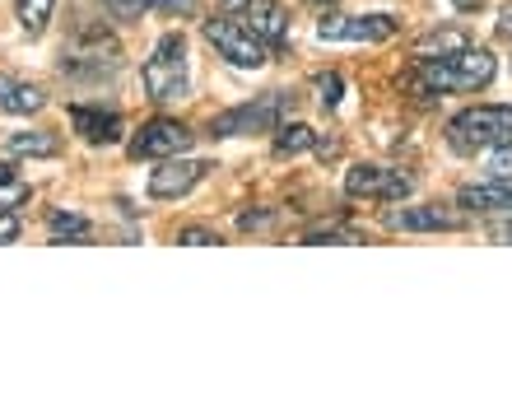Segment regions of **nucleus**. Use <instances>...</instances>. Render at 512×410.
I'll use <instances>...</instances> for the list:
<instances>
[{
    "instance_id": "obj_1",
    "label": "nucleus",
    "mask_w": 512,
    "mask_h": 410,
    "mask_svg": "<svg viewBox=\"0 0 512 410\" xmlns=\"http://www.w3.org/2000/svg\"><path fill=\"white\" fill-rule=\"evenodd\" d=\"M494 52L485 47H466L457 56H443V61H419L401 75V89L415 98H433V94H475V89H485L494 80Z\"/></svg>"
},
{
    "instance_id": "obj_2",
    "label": "nucleus",
    "mask_w": 512,
    "mask_h": 410,
    "mask_svg": "<svg viewBox=\"0 0 512 410\" xmlns=\"http://www.w3.org/2000/svg\"><path fill=\"white\" fill-rule=\"evenodd\" d=\"M117 66H122V47L108 28H80L61 47V75H75V80H103Z\"/></svg>"
},
{
    "instance_id": "obj_3",
    "label": "nucleus",
    "mask_w": 512,
    "mask_h": 410,
    "mask_svg": "<svg viewBox=\"0 0 512 410\" xmlns=\"http://www.w3.org/2000/svg\"><path fill=\"white\" fill-rule=\"evenodd\" d=\"M140 80H145V94L154 103H173V98L187 94V38L163 33L154 42V52H149L145 70H140Z\"/></svg>"
},
{
    "instance_id": "obj_4",
    "label": "nucleus",
    "mask_w": 512,
    "mask_h": 410,
    "mask_svg": "<svg viewBox=\"0 0 512 410\" xmlns=\"http://www.w3.org/2000/svg\"><path fill=\"white\" fill-rule=\"evenodd\" d=\"M294 112V94H284V89H270V94L252 98L243 108H229L219 112L215 122H210V136L229 140V136H256V131H275Z\"/></svg>"
},
{
    "instance_id": "obj_5",
    "label": "nucleus",
    "mask_w": 512,
    "mask_h": 410,
    "mask_svg": "<svg viewBox=\"0 0 512 410\" xmlns=\"http://www.w3.org/2000/svg\"><path fill=\"white\" fill-rule=\"evenodd\" d=\"M205 42L215 47L219 56H229L238 70H256V66H266V56L270 47L261 38H256V28L247 24V19H233V14H224V19H205L201 24Z\"/></svg>"
},
{
    "instance_id": "obj_6",
    "label": "nucleus",
    "mask_w": 512,
    "mask_h": 410,
    "mask_svg": "<svg viewBox=\"0 0 512 410\" xmlns=\"http://www.w3.org/2000/svg\"><path fill=\"white\" fill-rule=\"evenodd\" d=\"M508 136H512V108H466L447 122V140L461 154L489 150V145H499Z\"/></svg>"
},
{
    "instance_id": "obj_7",
    "label": "nucleus",
    "mask_w": 512,
    "mask_h": 410,
    "mask_svg": "<svg viewBox=\"0 0 512 410\" xmlns=\"http://www.w3.org/2000/svg\"><path fill=\"white\" fill-rule=\"evenodd\" d=\"M415 192V178L401 168H382V164H354L345 173V196H373V201H405Z\"/></svg>"
},
{
    "instance_id": "obj_8",
    "label": "nucleus",
    "mask_w": 512,
    "mask_h": 410,
    "mask_svg": "<svg viewBox=\"0 0 512 410\" xmlns=\"http://www.w3.org/2000/svg\"><path fill=\"white\" fill-rule=\"evenodd\" d=\"M396 33L391 14H326L317 24L322 42H387Z\"/></svg>"
},
{
    "instance_id": "obj_9",
    "label": "nucleus",
    "mask_w": 512,
    "mask_h": 410,
    "mask_svg": "<svg viewBox=\"0 0 512 410\" xmlns=\"http://www.w3.org/2000/svg\"><path fill=\"white\" fill-rule=\"evenodd\" d=\"M191 150V131L173 117H154L131 136V154L135 159H173V154Z\"/></svg>"
},
{
    "instance_id": "obj_10",
    "label": "nucleus",
    "mask_w": 512,
    "mask_h": 410,
    "mask_svg": "<svg viewBox=\"0 0 512 410\" xmlns=\"http://www.w3.org/2000/svg\"><path fill=\"white\" fill-rule=\"evenodd\" d=\"M205 159H163V168H154V178H149V196L154 201H177V196H187L196 182L205 178Z\"/></svg>"
},
{
    "instance_id": "obj_11",
    "label": "nucleus",
    "mask_w": 512,
    "mask_h": 410,
    "mask_svg": "<svg viewBox=\"0 0 512 410\" xmlns=\"http://www.w3.org/2000/svg\"><path fill=\"white\" fill-rule=\"evenodd\" d=\"M382 224L401 233H452L461 229V215H452L443 205H410V210H387Z\"/></svg>"
},
{
    "instance_id": "obj_12",
    "label": "nucleus",
    "mask_w": 512,
    "mask_h": 410,
    "mask_svg": "<svg viewBox=\"0 0 512 410\" xmlns=\"http://www.w3.org/2000/svg\"><path fill=\"white\" fill-rule=\"evenodd\" d=\"M247 24L256 28V38L266 42L270 52H280L284 38H289V14H284L280 0H252L247 5Z\"/></svg>"
},
{
    "instance_id": "obj_13",
    "label": "nucleus",
    "mask_w": 512,
    "mask_h": 410,
    "mask_svg": "<svg viewBox=\"0 0 512 410\" xmlns=\"http://www.w3.org/2000/svg\"><path fill=\"white\" fill-rule=\"evenodd\" d=\"M457 205L461 210H475V215H499V210H512V178H494V182L461 187Z\"/></svg>"
},
{
    "instance_id": "obj_14",
    "label": "nucleus",
    "mask_w": 512,
    "mask_h": 410,
    "mask_svg": "<svg viewBox=\"0 0 512 410\" xmlns=\"http://www.w3.org/2000/svg\"><path fill=\"white\" fill-rule=\"evenodd\" d=\"M70 126H75L89 145H117V140H122V117H117V112L70 108Z\"/></svg>"
},
{
    "instance_id": "obj_15",
    "label": "nucleus",
    "mask_w": 512,
    "mask_h": 410,
    "mask_svg": "<svg viewBox=\"0 0 512 410\" xmlns=\"http://www.w3.org/2000/svg\"><path fill=\"white\" fill-rule=\"evenodd\" d=\"M466 47H475L466 28H433V33H424V38L415 42V56L419 61H443V56H457V52H466Z\"/></svg>"
},
{
    "instance_id": "obj_16",
    "label": "nucleus",
    "mask_w": 512,
    "mask_h": 410,
    "mask_svg": "<svg viewBox=\"0 0 512 410\" xmlns=\"http://www.w3.org/2000/svg\"><path fill=\"white\" fill-rule=\"evenodd\" d=\"M0 108L14 112V117H28V112H42V108H47V94H42L38 84L0 80Z\"/></svg>"
},
{
    "instance_id": "obj_17",
    "label": "nucleus",
    "mask_w": 512,
    "mask_h": 410,
    "mask_svg": "<svg viewBox=\"0 0 512 410\" xmlns=\"http://www.w3.org/2000/svg\"><path fill=\"white\" fill-rule=\"evenodd\" d=\"M5 150L10 154H19V159H52L56 150H61V140L56 136H47V131H14L10 140H5Z\"/></svg>"
},
{
    "instance_id": "obj_18",
    "label": "nucleus",
    "mask_w": 512,
    "mask_h": 410,
    "mask_svg": "<svg viewBox=\"0 0 512 410\" xmlns=\"http://www.w3.org/2000/svg\"><path fill=\"white\" fill-rule=\"evenodd\" d=\"M298 243H308V247H322V243H336V247H354V243H364V233L350 229V224H312V229H303V238Z\"/></svg>"
},
{
    "instance_id": "obj_19",
    "label": "nucleus",
    "mask_w": 512,
    "mask_h": 410,
    "mask_svg": "<svg viewBox=\"0 0 512 410\" xmlns=\"http://www.w3.org/2000/svg\"><path fill=\"white\" fill-rule=\"evenodd\" d=\"M56 0H14V14H19V28H24L28 38H38L42 28H47V19H52Z\"/></svg>"
},
{
    "instance_id": "obj_20",
    "label": "nucleus",
    "mask_w": 512,
    "mask_h": 410,
    "mask_svg": "<svg viewBox=\"0 0 512 410\" xmlns=\"http://www.w3.org/2000/svg\"><path fill=\"white\" fill-rule=\"evenodd\" d=\"M317 145V136H312V126L303 122H289V126H275V154H303Z\"/></svg>"
},
{
    "instance_id": "obj_21",
    "label": "nucleus",
    "mask_w": 512,
    "mask_h": 410,
    "mask_svg": "<svg viewBox=\"0 0 512 410\" xmlns=\"http://www.w3.org/2000/svg\"><path fill=\"white\" fill-rule=\"evenodd\" d=\"M47 229H52V238H75V243H89V238H94V224L84 215H70V210H56V215L47 219Z\"/></svg>"
},
{
    "instance_id": "obj_22",
    "label": "nucleus",
    "mask_w": 512,
    "mask_h": 410,
    "mask_svg": "<svg viewBox=\"0 0 512 410\" xmlns=\"http://www.w3.org/2000/svg\"><path fill=\"white\" fill-rule=\"evenodd\" d=\"M485 168H489V178H512V136L499 140V145H489Z\"/></svg>"
},
{
    "instance_id": "obj_23",
    "label": "nucleus",
    "mask_w": 512,
    "mask_h": 410,
    "mask_svg": "<svg viewBox=\"0 0 512 410\" xmlns=\"http://www.w3.org/2000/svg\"><path fill=\"white\" fill-rule=\"evenodd\" d=\"M103 10L112 14V19H122V24H135L145 10H154L149 0H103Z\"/></svg>"
},
{
    "instance_id": "obj_24",
    "label": "nucleus",
    "mask_w": 512,
    "mask_h": 410,
    "mask_svg": "<svg viewBox=\"0 0 512 410\" xmlns=\"http://www.w3.org/2000/svg\"><path fill=\"white\" fill-rule=\"evenodd\" d=\"M177 243L182 247H219L224 238H219L215 229H205V224H187V229H177Z\"/></svg>"
},
{
    "instance_id": "obj_25",
    "label": "nucleus",
    "mask_w": 512,
    "mask_h": 410,
    "mask_svg": "<svg viewBox=\"0 0 512 410\" xmlns=\"http://www.w3.org/2000/svg\"><path fill=\"white\" fill-rule=\"evenodd\" d=\"M24 201H28V187L19 178L0 182V215H5V210H14V205H24Z\"/></svg>"
},
{
    "instance_id": "obj_26",
    "label": "nucleus",
    "mask_w": 512,
    "mask_h": 410,
    "mask_svg": "<svg viewBox=\"0 0 512 410\" xmlns=\"http://www.w3.org/2000/svg\"><path fill=\"white\" fill-rule=\"evenodd\" d=\"M317 89H322L326 108H336V103H340V75H322V80H317Z\"/></svg>"
},
{
    "instance_id": "obj_27",
    "label": "nucleus",
    "mask_w": 512,
    "mask_h": 410,
    "mask_svg": "<svg viewBox=\"0 0 512 410\" xmlns=\"http://www.w3.org/2000/svg\"><path fill=\"white\" fill-rule=\"evenodd\" d=\"M149 5H154V10H163V14H187L196 0H149Z\"/></svg>"
},
{
    "instance_id": "obj_28",
    "label": "nucleus",
    "mask_w": 512,
    "mask_h": 410,
    "mask_svg": "<svg viewBox=\"0 0 512 410\" xmlns=\"http://www.w3.org/2000/svg\"><path fill=\"white\" fill-rule=\"evenodd\" d=\"M14 238H19V219L5 210V215H0V243H14Z\"/></svg>"
},
{
    "instance_id": "obj_29",
    "label": "nucleus",
    "mask_w": 512,
    "mask_h": 410,
    "mask_svg": "<svg viewBox=\"0 0 512 410\" xmlns=\"http://www.w3.org/2000/svg\"><path fill=\"white\" fill-rule=\"evenodd\" d=\"M499 33L503 38H512V5H503L499 10Z\"/></svg>"
},
{
    "instance_id": "obj_30",
    "label": "nucleus",
    "mask_w": 512,
    "mask_h": 410,
    "mask_svg": "<svg viewBox=\"0 0 512 410\" xmlns=\"http://www.w3.org/2000/svg\"><path fill=\"white\" fill-rule=\"evenodd\" d=\"M489 233H494L499 243H512V219H503V224H494V229H489Z\"/></svg>"
},
{
    "instance_id": "obj_31",
    "label": "nucleus",
    "mask_w": 512,
    "mask_h": 410,
    "mask_svg": "<svg viewBox=\"0 0 512 410\" xmlns=\"http://www.w3.org/2000/svg\"><path fill=\"white\" fill-rule=\"evenodd\" d=\"M266 219H270V215H252V210H247V215L238 219V224H243V229H261V224H266Z\"/></svg>"
},
{
    "instance_id": "obj_32",
    "label": "nucleus",
    "mask_w": 512,
    "mask_h": 410,
    "mask_svg": "<svg viewBox=\"0 0 512 410\" xmlns=\"http://www.w3.org/2000/svg\"><path fill=\"white\" fill-rule=\"evenodd\" d=\"M219 5H224V10H229V14H238V10H247L252 0H219Z\"/></svg>"
},
{
    "instance_id": "obj_33",
    "label": "nucleus",
    "mask_w": 512,
    "mask_h": 410,
    "mask_svg": "<svg viewBox=\"0 0 512 410\" xmlns=\"http://www.w3.org/2000/svg\"><path fill=\"white\" fill-rule=\"evenodd\" d=\"M452 5H457V10H466V14H471V10H480L485 0H452Z\"/></svg>"
},
{
    "instance_id": "obj_34",
    "label": "nucleus",
    "mask_w": 512,
    "mask_h": 410,
    "mask_svg": "<svg viewBox=\"0 0 512 410\" xmlns=\"http://www.w3.org/2000/svg\"><path fill=\"white\" fill-rule=\"evenodd\" d=\"M308 5H331V0H308Z\"/></svg>"
}]
</instances>
